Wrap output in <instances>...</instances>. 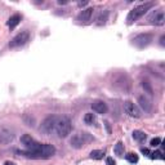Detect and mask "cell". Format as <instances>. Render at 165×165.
I'll return each mask as SVG.
<instances>
[{
	"label": "cell",
	"instance_id": "cell-1",
	"mask_svg": "<svg viewBox=\"0 0 165 165\" xmlns=\"http://www.w3.org/2000/svg\"><path fill=\"white\" fill-rule=\"evenodd\" d=\"M54 130H56L57 135L59 138H66L70 135L72 130V124L67 116H58L56 121V126H54Z\"/></svg>",
	"mask_w": 165,
	"mask_h": 165
},
{
	"label": "cell",
	"instance_id": "cell-2",
	"mask_svg": "<svg viewBox=\"0 0 165 165\" xmlns=\"http://www.w3.org/2000/svg\"><path fill=\"white\" fill-rule=\"evenodd\" d=\"M92 141H93V137L90 135L89 133H87V131H77V133H75L74 135L70 138V144H71V147L79 150V148H81V147L87 146V144Z\"/></svg>",
	"mask_w": 165,
	"mask_h": 165
},
{
	"label": "cell",
	"instance_id": "cell-3",
	"mask_svg": "<svg viewBox=\"0 0 165 165\" xmlns=\"http://www.w3.org/2000/svg\"><path fill=\"white\" fill-rule=\"evenodd\" d=\"M152 7H154V3H151V1L144 3V4H141V5H138V7H135L134 9H131L130 12H129L128 17H126V22H128L129 25H131V23L135 22L138 18H141L147 10L151 9Z\"/></svg>",
	"mask_w": 165,
	"mask_h": 165
},
{
	"label": "cell",
	"instance_id": "cell-4",
	"mask_svg": "<svg viewBox=\"0 0 165 165\" xmlns=\"http://www.w3.org/2000/svg\"><path fill=\"white\" fill-rule=\"evenodd\" d=\"M56 154V147L53 144H49V143H41L39 150L35 152V156H36V160L39 159H50V157L54 156Z\"/></svg>",
	"mask_w": 165,
	"mask_h": 165
},
{
	"label": "cell",
	"instance_id": "cell-5",
	"mask_svg": "<svg viewBox=\"0 0 165 165\" xmlns=\"http://www.w3.org/2000/svg\"><path fill=\"white\" fill-rule=\"evenodd\" d=\"M15 134L10 126L0 125V144H9L13 142Z\"/></svg>",
	"mask_w": 165,
	"mask_h": 165
},
{
	"label": "cell",
	"instance_id": "cell-6",
	"mask_svg": "<svg viewBox=\"0 0 165 165\" xmlns=\"http://www.w3.org/2000/svg\"><path fill=\"white\" fill-rule=\"evenodd\" d=\"M57 117H58V116H56V115H49V116H46V117L43 120V123H41V125H40V128H39V130H40L43 134H46V135H48V134H50L52 131L54 130Z\"/></svg>",
	"mask_w": 165,
	"mask_h": 165
},
{
	"label": "cell",
	"instance_id": "cell-7",
	"mask_svg": "<svg viewBox=\"0 0 165 165\" xmlns=\"http://www.w3.org/2000/svg\"><path fill=\"white\" fill-rule=\"evenodd\" d=\"M28 40H30V34H28V31H22V32H19L18 35H15L14 38L10 40L9 48L13 49V48L22 46V45H25Z\"/></svg>",
	"mask_w": 165,
	"mask_h": 165
},
{
	"label": "cell",
	"instance_id": "cell-8",
	"mask_svg": "<svg viewBox=\"0 0 165 165\" xmlns=\"http://www.w3.org/2000/svg\"><path fill=\"white\" fill-rule=\"evenodd\" d=\"M151 41H152V36L150 35V34H141V35L134 38L133 44L135 46H138V48H144V46H147Z\"/></svg>",
	"mask_w": 165,
	"mask_h": 165
},
{
	"label": "cell",
	"instance_id": "cell-9",
	"mask_svg": "<svg viewBox=\"0 0 165 165\" xmlns=\"http://www.w3.org/2000/svg\"><path fill=\"white\" fill-rule=\"evenodd\" d=\"M124 110H125V112L128 113L130 117H135V119L141 117V111H139V108L137 107L133 102H130V101H126V102L124 103Z\"/></svg>",
	"mask_w": 165,
	"mask_h": 165
},
{
	"label": "cell",
	"instance_id": "cell-10",
	"mask_svg": "<svg viewBox=\"0 0 165 165\" xmlns=\"http://www.w3.org/2000/svg\"><path fill=\"white\" fill-rule=\"evenodd\" d=\"M148 21L152 23V25H156V26H162L165 23V15H164V12L161 9L156 10L151 15H150Z\"/></svg>",
	"mask_w": 165,
	"mask_h": 165
},
{
	"label": "cell",
	"instance_id": "cell-11",
	"mask_svg": "<svg viewBox=\"0 0 165 165\" xmlns=\"http://www.w3.org/2000/svg\"><path fill=\"white\" fill-rule=\"evenodd\" d=\"M93 12H94V9H93V8H87V9H82L81 12L79 13V15H77V21H79L80 23H88L90 21V18H92Z\"/></svg>",
	"mask_w": 165,
	"mask_h": 165
},
{
	"label": "cell",
	"instance_id": "cell-12",
	"mask_svg": "<svg viewBox=\"0 0 165 165\" xmlns=\"http://www.w3.org/2000/svg\"><path fill=\"white\" fill-rule=\"evenodd\" d=\"M138 103L141 106V108L144 111V112H151L152 110V103L146 95H139L138 97Z\"/></svg>",
	"mask_w": 165,
	"mask_h": 165
},
{
	"label": "cell",
	"instance_id": "cell-13",
	"mask_svg": "<svg viewBox=\"0 0 165 165\" xmlns=\"http://www.w3.org/2000/svg\"><path fill=\"white\" fill-rule=\"evenodd\" d=\"M92 110L94 111V112H97V113H106L107 112V110H108V107H107V105H106L103 101H94V102L92 103Z\"/></svg>",
	"mask_w": 165,
	"mask_h": 165
},
{
	"label": "cell",
	"instance_id": "cell-14",
	"mask_svg": "<svg viewBox=\"0 0 165 165\" xmlns=\"http://www.w3.org/2000/svg\"><path fill=\"white\" fill-rule=\"evenodd\" d=\"M19 22H21V15L19 14H13L12 17L8 19L7 25H8V27H9L10 30H13V28H15V26H17Z\"/></svg>",
	"mask_w": 165,
	"mask_h": 165
},
{
	"label": "cell",
	"instance_id": "cell-15",
	"mask_svg": "<svg viewBox=\"0 0 165 165\" xmlns=\"http://www.w3.org/2000/svg\"><path fill=\"white\" fill-rule=\"evenodd\" d=\"M22 121H23V124H26L27 126H35V124H36L35 117H34L31 113H23Z\"/></svg>",
	"mask_w": 165,
	"mask_h": 165
},
{
	"label": "cell",
	"instance_id": "cell-16",
	"mask_svg": "<svg viewBox=\"0 0 165 165\" xmlns=\"http://www.w3.org/2000/svg\"><path fill=\"white\" fill-rule=\"evenodd\" d=\"M107 19H108V10H102V12L99 13V15L97 17V25L98 26H102V25H105L106 22H107Z\"/></svg>",
	"mask_w": 165,
	"mask_h": 165
},
{
	"label": "cell",
	"instance_id": "cell-17",
	"mask_svg": "<svg viewBox=\"0 0 165 165\" xmlns=\"http://www.w3.org/2000/svg\"><path fill=\"white\" fill-rule=\"evenodd\" d=\"M21 142H22V144H25V146L28 148V147H30L31 144L35 143L36 141L32 138V137L30 135V134H23V135L21 137Z\"/></svg>",
	"mask_w": 165,
	"mask_h": 165
},
{
	"label": "cell",
	"instance_id": "cell-18",
	"mask_svg": "<svg viewBox=\"0 0 165 165\" xmlns=\"http://www.w3.org/2000/svg\"><path fill=\"white\" fill-rule=\"evenodd\" d=\"M89 156H90V159H93V160H101L105 156V151H103V150H93Z\"/></svg>",
	"mask_w": 165,
	"mask_h": 165
},
{
	"label": "cell",
	"instance_id": "cell-19",
	"mask_svg": "<svg viewBox=\"0 0 165 165\" xmlns=\"http://www.w3.org/2000/svg\"><path fill=\"white\" fill-rule=\"evenodd\" d=\"M133 138L135 139V141H138V142H143V141H146V138H147V135L143 133V131H141V130H134L133 131Z\"/></svg>",
	"mask_w": 165,
	"mask_h": 165
},
{
	"label": "cell",
	"instance_id": "cell-20",
	"mask_svg": "<svg viewBox=\"0 0 165 165\" xmlns=\"http://www.w3.org/2000/svg\"><path fill=\"white\" fill-rule=\"evenodd\" d=\"M113 152H115V155H117V156H121V155L124 154V144L121 143V142H117V143L115 144V147H113Z\"/></svg>",
	"mask_w": 165,
	"mask_h": 165
},
{
	"label": "cell",
	"instance_id": "cell-21",
	"mask_svg": "<svg viewBox=\"0 0 165 165\" xmlns=\"http://www.w3.org/2000/svg\"><path fill=\"white\" fill-rule=\"evenodd\" d=\"M125 157H126V160H128L129 162H131V164H135V162H138V156H137L135 154H133V152L128 154Z\"/></svg>",
	"mask_w": 165,
	"mask_h": 165
},
{
	"label": "cell",
	"instance_id": "cell-22",
	"mask_svg": "<svg viewBox=\"0 0 165 165\" xmlns=\"http://www.w3.org/2000/svg\"><path fill=\"white\" fill-rule=\"evenodd\" d=\"M84 121H85V124H93L95 121L94 113H87V115L84 116Z\"/></svg>",
	"mask_w": 165,
	"mask_h": 165
},
{
	"label": "cell",
	"instance_id": "cell-23",
	"mask_svg": "<svg viewBox=\"0 0 165 165\" xmlns=\"http://www.w3.org/2000/svg\"><path fill=\"white\" fill-rule=\"evenodd\" d=\"M142 88L146 90V93H148V94H152V87H151V84H150L147 80H143V81H142Z\"/></svg>",
	"mask_w": 165,
	"mask_h": 165
},
{
	"label": "cell",
	"instance_id": "cell-24",
	"mask_svg": "<svg viewBox=\"0 0 165 165\" xmlns=\"http://www.w3.org/2000/svg\"><path fill=\"white\" fill-rule=\"evenodd\" d=\"M150 157H151V159L164 160V155H162V151H155V152H152V154H150Z\"/></svg>",
	"mask_w": 165,
	"mask_h": 165
},
{
	"label": "cell",
	"instance_id": "cell-25",
	"mask_svg": "<svg viewBox=\"0 0 165 165\" xmlns=\"http://www.w3.org/2000/svg\"><path fill=\"white\" fill-rule=\"evenodd\" d=\"M160 143H161V138H159V137H156V138H152L151 142H150V144H151L152 147H157Z\"/></svg>",
	"mask_w": 165,
	"mask_h": 165
},
{
	"label": "cell",
	"instance_id": "cell-26",
	"mask_svg": "<svg viewBox=\"0 0 165 165\" xmlns=\"http://www.w3.org/2000/svg\"><path fill=\"white\" fill-rule=\"evenodd\" d=\"M106 164L107 165H116V162L112 157H107V159H106Z\"/></svg>",
	"mask_w": 165,
	"mask_h": 165
},
{
	"label": "cell",
	"instance_id": "cell-27",
	"mask_svg": "<svg viewBox=\"0 0 165 165\" xmlns=\"http://www.w3.org/2000/svg\"><path fill=\"white\" fill-rule=\"evenodd\" d=\"M141 151H142V154H144V155H150V154H151V152H150V150H147V148H142Z\"/></svg>",
	"mask_w": 165,
	"mask_h": 165
},
{
	"label": "cell",
	"instance_id": "cell-28",
	"mask_svg": "<svg viewBox=\"0 0 165 165\" xmlns=\"http://www.w3.org/2000/svg\"><path fill=\"white\" fill-rule=\"evenodd\" d=\"M4 165H17V164H14V162H12V161H5Z\"/></svg>",
	"mask_w": 165,
	"mask_h": 165
},
{
	"label": "cell",
	"instance_id": "cell-29",
	"mask_svg": "<svg viewBox=\"0 0 165 165\" xmlns=\"http://www.w3.org/2000/svg\"><path fill=\"white\" fill-rule=\"evenodd\" d=\"M88 1H84V3H79V7H84V5H87Z\"/></svg>",
	"mask_w": 165,
	"mask_h": 165
},
{
	"label": "cell",
	"instance_id": "cell-30",
	"mask_svg": "<svg viewBox=\"0 0 165 165\" xmlns=\"http://www.w3.org/2000/svg\"><path fill=\"white\" fill-rule=\"evenodd\" d=\"M160 40H161V45H164V36H161V39H160Z\"/></svg>",
	"mask_w": 165,
	"mask_h": 165
}]
</instances>
